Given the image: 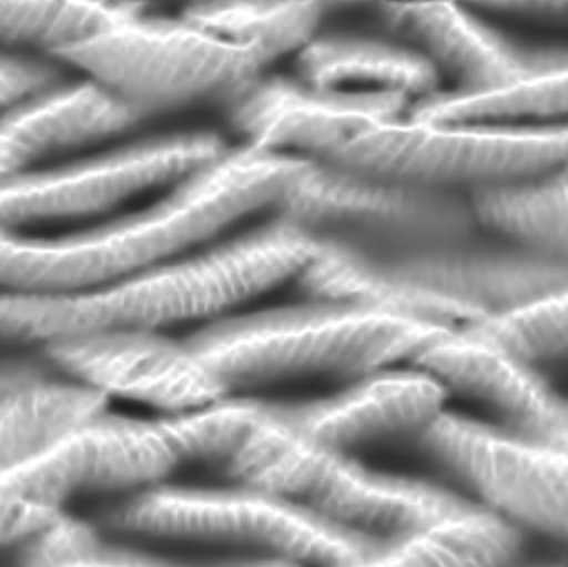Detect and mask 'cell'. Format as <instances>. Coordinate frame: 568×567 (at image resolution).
I'll return each instance as SVG.
<instances>
[{
	"instance_id": "ba28073f",
	"label": "cell",
	"mask_w": 568,
	"mask_h": 567,
	"mask_svg": "<svg viewBox=\"0 0 568 567\" xmlns=\"http://www.w3.org/2000/svg\"><path fill=\"white\" fill-rule=\"evenodd\" d=\"M276 219L314 240L371 250L469 242L479 229L469 195L306 160Z\"/></svg>"
},
{
	"instance_id": "5b68a950",
	"label": "cell",
	"mask_w": 568,
	"mask_h": 567,
	"mask_svg": "<svg viewBox=\"0 0 568 567\" xmlns=\"http://www.w3.org/2000/svg\"><path fill=\"white\" fill-rule=\"evenodd\" d=\"M97 522L115 535L242 549L300 567H347L383 543L242 483L219 489L160 483L115 496Z\"/></svg>"
},
{
	"instance_id": "d4e9b609",
	"label": "cell",
	"mask_w": 568,
	"mask_h": 567,
	"mask_svg": "<svg viewBox=\"0 0 568 567\" xmlns=\"http://www.w3.org/2000/svg\"><path fill=\"white\" fill-rule=\"evenodd\" d=\"M265 405L258 399L230 395L203 408L165 415V418L185 465L209 463L223 469L262 418Z\"/></svg>"
},
{
	"instance_id": "603a6c76",
	"label": "cell",
	"mask_w": 568,
	"mask_h": 567,
	"mask_svg": "<svg viewBox=\"0 0 568 567\" xmlns=\"http://www.w3.org/2000/svg\"><path fill=\"white\" fill-rule=\"evenodd\" d=\"M210 32L253 50L268 65L297 53L317 36L324 6L320 2L192 3L182 13Z\"/></svg>"
},
{
	"instance_id": "2e32d148",
	"label": "cell",
	"mask_w": 568,
	"mask_h": 567,
	"mask_svg": "<svg viewBox=\"0 0 568 567\" xmlns=\"http://www.w3.org/2000/svg\"><path fill=\"white\" fill-rule=\"evenodd\" d=\"M387 30L426 57L439 75L456 83L450 93L490 95L523 82L536 55L523 53L466 7L449 2L379 3Z\"/></svg>"
},
{
	"instance_id": "9a60e30c",
	"label": "cell",
	"mask_w": 568,
	"mask_h": 567,
	"mask_svg": "<svg viewBox=\"0 0 568 567\" xmlns=\"http://www.w3.org/2000/svg\"><path fill=\"white\" fill-rule=\"evenodd\" d=\"M143 120L95 80L69 77L0 115V182L49 169Z\"/></svg>"
},
{
	"instance_id": "4dcf8cb0",
	"label": "cell",
	"mask_w": 568,
	"mask_h": 567,
	"mask_svg": "<svg viewBox=\"0 0 568 567\" xmlns=\"http://www.w3.org/2000/svg\"><path fill=\"white\" fill-rule=\"evenodd\" d=\"M486 7L487 9L519 13V16L568 22V0L567 2H499L486 3Z\"/></svg>"
},
{
	"instance_id": "4316f807",
	"label": "cell",
	"mask_w": 568,
	"mask_h": 567,
	"mask_svg": "<svg viewBox=\"0 0 568 567\" xmlns=\"http://www.w3.org/2000/svg\"><path fill=\"white\" fill-rule=\"evenodd\" d=\"M100 529L62 512L19 548V567H69L102 543Z\"/></svg>"
},
{
	"instance_id": "52a82bcc",
	"label": "cell",
	"mask_w": 568,
	"mask_h": 567,
	"mask_svg": "<svg viewBox=\"0 0 568 567\" xmlns=\"http://www.w3.org/2000/svg\"><path fill=\"white\" fill-rule=\"evenodd\" d=\"M327 162L469 195L566 165L568 120L427 122L409 112L364 130Z\"/></svg>"
},
{
	"instance_id": "7c38bea8",
	"label": "cell",
	"mask_w": 568,
	"mask_h": 567,
	"mask_svg": "<svg viewBox=\"0 0 568 567\" xmlns=\"http://www.w3.org/2000/svg\"><path fill=\"white\" fill-rule=\"evenodd\" d=\"M53 368L106 398H125L162 409L192 412L230 396L209 363L186 340L163 332L125 330L40 350Z\"/></svg>"
},
{
	"instance_id": "277c9868",
	"label": "cell",
	"mask_w": 568,
	"mask_h": 567,
	"mask_svg": "<svg viewBox=\"0 0 568 567\" xmlns=\"http://www.w3.org/2000/svg\"><path fill=\"white\" fill-rule=\"evenodd\" d=\"M354 302L464 332L568 290V269L507 242L357 250L347 270Z\"/></svg>"
},
{
	"instance_id": "5bb4252c",
	"label": "cell",
	"mask_w": 568,
	"mask_h": 567,
	"mask_svg": "<svg viewBox=\"0 0 568 567\" xmlns=\"http://www.w3.org/2000/svg\"><path fill=\"white\" fill-rule=\"evenodd\" d=\"M447 398L437 379L409 366L371 373L313 402L273 406L307 438L353 453L376 443H413L446 409Z\"/></svg>"
},
{
	"instance_id": "484cf974",
	"label": "cell",
	"mask_w": 568,
	"mask_h": 567,
	"mask_svg": "<svg viewBox=\"0 0 568 567\" xmlns=\"http://www.w3.org/2000/svg\"><path fill=\"white\" fill-rule=\"evenodd\" d=\"M464 332L529 365L564 358L568 356V290Z\"/></svg>"
},
{
	"instance_id": "cb8c5ba5",
	"label": "cell",
	"mask_w": 568,
	"mask_h": 567,
	"mask_svg": "<svg viewBox=\"0 0 568 567\" xmlns=\"http://www.w3.org/2000/svg\"><path fill=\"white\" fill-rule=\"evenodd\" d=\"M136 3L0 2V50L55 57L110 23Z\"/></svg>"
},
{
	"instance_id": "7a4b0ae2",
	"label": "cell",
	"mask_w": 568,
	"mask_h": 567,
	"mask_svg": "<svg viewBox=\"0 0 568 567\" xmlns=\"http://www.w3.org/2000/svg\"><path fill=\"white\" fill-rule=\"evenodd\" d=\"M449 330L343 302H307L212 323L186 338L230 395L304 376L363 378L413 363Z\"/></svg>"
},
{
	"instance_id": "4fadbf2b",
	"label": "cell",
	"mask_w": 568,
	"mask_h": 567,
	"mask_svg": "<svg viewBox=\"0 0 568 567\" xmlns=\"http://www.w3.org/2000/svg\"><path fill=\"white\" fill-rule=\"evenodd\" d=\"M410 109L413 103L403 97L329 92L296 75H262L226 113L243 145L294 159L329 160L364 130Z\"/></svg>"
},
{
	"instance_id": "d6986e66",
	"label": "cell",
	"mask_w": 568,
	"mask_h": 567,
	"mask_svg": "<svg viewBox=\"0 0 568 567\" xmlns=\"http://www.w3.org/2000/svg\"><path fill=\"white\" fill-rule=\"evenodd\" d=\"M524 533L474 503L463 512L381 543L347 567H516Z\"/></svg>"
},
{
	"instance_id": "30bf717a",
	"label": "cell",
	"mask_w": 568,
	"mask_h": 567,
	"mask_svg": "<svg viewBox=\"0 0 568 567\" xmlns=\"http://www.w3.org/2000/svg\"><path fill=\"white\" fill-rule=\"evenodd\" d=\"M229 149L213 133H185L3 180L0 226L26 230L37 223L93 219L140 193L182 182Z\"/></svg>"
},
{
	"instance_id": "6da1fadb",
	"label": "cell",
	"mask_w": 568,
	"mask_h": 567,
	"mask_svg": "<svg viewBox=\"0 0 568 567\" xmlns=\"http://www.w3.org/2000/svg\"><path fill=\"white\" fill-rule=\"evenodd\" d=\"M314 250L316 240L275 216L233 242L106 285L10 300L3 326L20 345L39 348L125 330L163 332L179 323L216 318L296 280Z\"/></svg>"
},
{
	"instance_id": "f1b7e54d",
	"label": "cell",
	"mask_w": 568,
	"mask_h": 567,
	"mask_svg": "<svg viewBox=\"0 0 568 567\" xmlns=\"http://www.w3.org/2000/svg\"><path fill=\"white\" fill-rule=\"evenodd\" d=\"M69 567H300L278 559L245 558L226 559V561L192 563L179 559L163 558L150 553L133 551V549L119 548V546L100 543L89 556Z\"/></svg>"
},
{
	"instance_id": "8992f818",
	"label": "cell",
	"mask_w": 568,
	"mask_h": 567,
	"mask_svg": "<svg viewBox=\"0 0 568 567\" xmlns=\"http://www.w3.org/2000/svg\"><path fill=\"white\" fill-rule=\"evenodd\" d=\"M53 59L145 119L200 103L229 107L265 69L253 50L183 16H149L142 6Z\"/></svg>"
},
{
	"instance_id": "3957f363",
	"label": "cell",
	"mask_w": 568,
	"mask_h": 567,
	"mask_svg": "<svg viewBox=\"0 0 568 567\" xmlns=\"http://www.w3.org/2000/svg\"><path fill=\"white\" fill-rule=\"evenodd\" d=\"M223 472L235 483L282 496L337 528L387 541L473 506L454 489L367 468L307 438L276 415L273 403Z\"/></svg>"
},
{
	"instance_id": "e0dca14e",
	"label": "cell",
	"mask_w": 568,
	"mask_h": 567,
	"mask_svg": "<svg viewBox=\"0 0 568 567\" xmlns=\"http://www.w3.org/2000/svg\"><path fill=\"white\" fill-rule=\"evenodd\" d=\"M410 366L489 409L497 426L546 442L557 418L560 396L536 366L469 332H453L427 346Z\"/></svg>"
},
{
	"instance_id": "f546056e",
	"label": "cell",
	"mask_w": 568,
	"mask_h": 567,
	"mask_svg": "<svg viewBox=\"0 0 568 567\" xmlns=\"http://www.w3.org/2000/svg\"><path fill=\"white\" fill-rule=\"evenodd\" d=\"M62 509L50 508L10 493L0 492V551L19 549L49 525Z\"/></svg>"
},
{
	"instance_id": "83f0119b",
	"label": "cell",
	"mask_w": 568,
	"mask_h": 567,
	"mask_svg": "<svg viewBox=\"0 0 568 567\" xmlns=\"http://www.w3.org/2000/svg\"><path fill=\"white\" fill-rule=\"evenodd\" d=\"M72 70L52 57L0 50V115L29 97L69 79Z\"/></svg>"
},
{
	"instance_id": "8fae6325",
	"label": "cell",
	"mask_w": 568,
	"mask_h": 567,
	"mask_svg": "<svg viewBox=\"0 0 568 567\" xmlns=\"http://www.w3.org/2000/svg\"><path fill=\"white\" fill-rule=\"evenodd\" d=\"M183 465L165 416L123 418L105 412L0 478V492L62 509L73 496H122L160 485Z\"/></svg>"
},
{
	"instance_id": "9c48e42d",
	"label": "cell",
	"mask_w": 568,
	"mask_h": 567,
	"mask_svg": "<svg viewBox=\"0 0 568 567\" xmlns=\"http://www.w3.org/2000/svg\"><path fill=\"white\" fill-rule=\"evenodd\" d=\"M413 445L484 508L568 545V452L447 409Z\"/></svg>"
},
{
	"instance_id": "1f68e13d",
	"label": "cell",
	"mask_w": 568,
	"mask_h": 567,
	"mask_svg": "<svg viewBox=\"0 0 568 567\" xmlns=\"http://www.w3.org/2000/svg\"><path fill=\"white\" fill-rule=\"evenodd\" d=\"M544 443H549V445L557 446V448L568 452V398H566V396H560L556 423H554L549 438Z\"/></svg>"
},
{
	"instance_id": "ac0fdd59",
	"label": "cell",
	"mask_w": 568,
	"mask_h": 567,
	"mask_svg": "<svg viewBox=\"0 0 568 567\" xmlns=\"http://www.w3.org/2000/svg\"><path fill=\"white\" fill-rule=\"evenodd\" d=\"M294 65L297 79L329 92L397 95L413 107L439 92L433 63L403 42L317 33Z\"/></svg>"
},
{
	"instance_id": "ffe728a7",
	"label": "cell",
	"mask_w": 568,
	"mask_h": 567,
	"mask_svg": "<svg viewBox=\"0 0 568 567\" xmlns=\"http://www.w3.org/2000/svg\"><path fill=\"white\" fill-rule=\"evenodd\" d=\"M106 405L102 393L57 369L0 396V478L40 458Z\"/></svg>"
},
{
	"instance_id": "7402d4cb",
	"label": "cell",
	"mask_w": 568,
	"mask_h": 567,
	"mask_svg": "<svg viewBox=\"0 0 568 567\" xmlns=\"http://www.w3.org/2000/svg\"><path fill=\"white\" fill-rule=\"evenodd\" d=\"M427 122H557L568 120V55H536L527 79L503 92L464 97L439 92L414 107Z\"/></svg>"
},
{
	"instance_id": "44dd1931",
	"label": "cell",
	"mask_w": 568,
	"mask_h": 567,
	"mask_svg": "<svg viewBox=\"0 0 568 567\" xmlns=\"http://www.w3.org/2000/svg\"><path fill=\"white\" fill-rule=\"evenodd\" d=\"M469 199L479 226L568 269V163Z\"/></svg>"
}]
</instances>
